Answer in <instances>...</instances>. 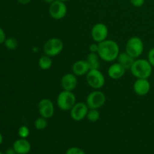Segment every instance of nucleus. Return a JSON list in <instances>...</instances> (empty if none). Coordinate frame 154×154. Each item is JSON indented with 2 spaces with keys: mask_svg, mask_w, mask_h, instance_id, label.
I'll use <instances>...</instances> for the list:
<instances>
[{
  "mask_svg": "<svg viewBox=\"0 0 154 154\" xmlns=\"http://www.w3.org/2000/svg\"><path fill=\"white\" fill-rule=\"evenodd\" d=\"M98 55L105 62H113L117 59L120 54V48L113 40H105L99 43Z\"/></svg>",
  "mask_w": 154,
  "mask_h": 154,
  "instance_id": "1",
  "label": "nucleus"
},
{
  "mask_svg": "<svg viewBox=\"0 0 154 154\" xmlns=\"http://www.w3.org/2000/svg\"><path fill=\"white\" fill-rule=\"evenodd\" d=\"M131 73L136 78L148 79L153 72V66L148 60L138 59L135 60L130 69Z\"/></svg>",
  "mask_w": 154,
  "mask_h": 154,
  "instance_id": "2",
  "label": "nucleus"
},
{
  "mask_svg": "<svg viewBox=\"0 0 154 154\" xmlns=\"http://www.w3.org/2000/svg\"><path fill=\"white\" fill-rule=\"evenodd\" d=\"M76 97L72 91L63 90L57 99V106L63 111H69L76 103Z\"/></svg>",
  "mask_w": 154,
  "mask_h": 154,
  "instance_id": "3",
  "label": "nucleus"
},
{
  "mask_svg": "<svg viewBox=\"0 0 154 154\" xmlns=\"http://www.w3.org/2000/svg\"><path fill=\"white\" fill-rule=\"evenodd\" d=\"M144 51V43L138 37H132L128 40L126 45V52L133 58H138Z\"/></svg>",
  "mask_w": 154,
  "mask_h": 154,
  "instance_id": "4",
  "label": "nucleus"
},
{
  "mask_svg": "<svg viewBox=\"0 0 154 154\" xmlns=\"http://www.w3.org/2000/svg\"><path fill=\"white\" fill-rule=\"evenodd\" d=\"M63 50V43L60 38H52L47 41L44 45V52L48 57H56Z\"/></svg>",
  "mask_w": 154,
  "mask_h": 154,
  "instance_id": "5",
  "label": "nucleus"
},
{
  "mask_svg": "<svg viewBox=\"0 0 154 154\" xmlns=\"http://www.w3.org/2000/svg\"><path fill=\"white\" fill-rule=\"evenodd\" d=\"M87 82L92 88L98 90L103 87L105 79L99 69H90L87 74Z\"/></svg>",
  "mask_w": 154,
  "mask_h": 154,
  "instance_id": "6",
  "label": "nucleus"
},
{
  "mask_svg": "<svg viewBox=\"0 0 154 154\" xmlns=\"http://www.w3.org/2000/svg\"><path fill=\"white\" fill-rule=\"evenodd\" d=\"M105 93L99 90H95L87 96V105L90 109H99L105 105Z\"/></svg>",
  "mask_w": 154,
  "mask_h": 154,
  "instance_id": "7",
  "label": "nucleus"
},
{
  "mask_svg": "<svg viewBox=\"0 0 154 154\" xmlns=\"http://www.w3.org/2000/svg\"><path fill=\"white\" fill-rule=\"evenodd\" d=\"M49 13L51 17L55 20H61L67 14V7L63 2L56 0L50 5Z\"/></svg>",
  "mask_w": 154,
  "mask_h": 154,
  "instance_id": "8",
  "label": "nucleus"
},
{
  "mask_svg": "<svg viewBox=\"0 0 154 154\" xmlns=\"http://www.w3.org/2000/svg\"><path fill=\"white\" fill-rule=\"evenodd\" d=\"M89 107L84 102H78L70 110V115L75 121H81L85 118L88 113Z\"/></svg>",
  "mask_w": 154,
  "mask_h": 154,
  "instance_id": "9",
  "label": "nucleus"
},
{
  "mask_svg": "<svg viewBox=\"0 0 154 154\" xmlns=\"http://www.w3.org/2000/svg\"><path fill=\"white\" fill-rule=\"evenodd\" d=\"M108 35V27L105 24L102 23H99L96 25L93 26V29L91 30V35L93 41L97 43L103 42L106 40Z\"/></svg>",
  "mask_w": 154,
  "mask_h": 154,
  "instance_id": "10",
  "label": "nucleus"
},
{
  "mask_svg": "<svg viewBox=\"0 0 154 154\" xmlns=\"http://www.w3.org/2000/svg\"><path fill=\"white\" fill-rule=\"evenodd\" d=\"M38 112L41 117L49 119L54 116V106L52 101L49 99H43L38 102Z\"/></svg>",
  "mask_w": 154,
  "mask_h": 154,
  "instance_id": "11",
  "label": "nucleus"
},
{
  "mask_svg": "<svg viewBox=\"0 0 154 154\" xmlns=\"http://www.w3.org/2000/svg\"><path fill=\"white\" fill-rule=\"evenodd\" d=\"M133 89L135 93L140 96H146L150 92V84L145 78H137L134 83Z\"/></svg>",
  "mask_w": 154,
  "mask_h": 154,
  "instance_id": "12",
  "label": "nucleus"
},
{
  "mask_svg": "<svg viewBox=\"0 0 154 154\" xmlns=\"http://www.w3.org/2000/svg\"><path fill=\"white\" fill-rule=\"evenodd\" d=\"M61 85L64 90L72 91L78 85V79L75 74L68 73L63 76L61 79Z\"/></svg>",
  "mask_w": 154,
  "mask_h": 154,
  "instance_id": "13",
  "label": "nucleus"
},
{
  "mask_svg": "<svg viewBox=\"0 0 154 154\" xmlns=\"http://www.w3.org/2000/svg\"><path fill=\"white\" fill-rule=\"evenodd\" d=\"M17 154H28L31 150V144L26 138H19L14 142L13 147Z\"/></svg>",
  "mask_w": 154,
  "mask_h": 154,
  "instance_id": "14",
  "label": "nucleus"
},
{
  "mask_svg": "<svg viewBox=\"0 0 154 154\" xmlns=\"http://www.w3.org/2000/svg\"><path fill=\"white\" fill-rule=\"evenodd\" d=\"M108 73L110 78L112 79H120L126 73V69L119 63H114L109 67Z\"/></svg>",
  "mask_w": 154,
  "mask_h": 154,
  "instance_id": "15",
  "label": "nucleus"
},
{
  "mask_svg": "<svg viewBox=\"0 0 154 154\" xmlns=\"http://www.w3.org/2000/svg\"><path fill=\"white\" fill-rule=\"evenodd\" d=\"M90 66L87 60H78L72 66V71L76 76H82L88 73L90 71Z\"/></svg>",
  "mask_w": 154,
  "mask_h": 154,
  "instance_id": "16",
  "label": "nucleus"
},
{
  "mask_svg": "<svg viewBox=\"0 0 154 154\" xmlns=\"http://www.w3.org/2000/svg\"><path fill=\"white\" fill-rule=\"evenodd\" d=\"M118 63L123 66L126 69H130L132 64L135 62V58L127 54L126 52L120 53L117 57Z\"/></svg>",
  "mask_w": 154,
  "mask_h": 154,
  "instance_id": "17",
  "label": "nucleus"
},
{
  "mask_svg": "<svg viewBox=\"0 0 154 154\" xmlns=\"http://www.w3.org/2000/svg\"><path fill=\"white\" fill-rule=\"evenodd\" d=\"M99 56L96 53H91L88 54L87 57V62L90 66V69H99L100 63H99Z\"/></svg>",
  "mask_w": 154,
  "mask_h": 154,
  "instance_id": "18",
  "label": "nucleus"
},
{
  "mask_svg": "<svg viewBox=\"0 0 154 154\" xmlns=\"http://www.w3.org/2000/svg\"><path fill=\"white\" fill-rule=\"evenodd\" d=\"M53 65V61L51 57L45 55L40 57L38 60V66L42 70H48Z\"/></svg>",
  "mask_w": 154,
  "mask_h": 154,
  "instance_id": "19",
  "label": "nucleus"
},
{
  "mask_svg": "<svg viewBox=\"0 0 154 154\" xmlns=\"http://www.w3.org/2000/svg\"><path fill=\"white\" fill-rule=\"evenodd\" d=\"M87 117L90 122H96L100 118V113L98 109H90L87 113Z\"/></svg>",
  "mask_w": 154,
  "mask_h": 154,
  "instance_id": "20",
  "label": "nucleus"
},
{
  "mask_svg": "<svg viewBox=\"0 0 154 154\" xmlns=\"http://www.w3.org/2000/svg\"><path fill=\"white\" fill-rule=\"evenodd\" d=\"M35 127L38 129V130H43L45 128L48 126V121H47L46 118H44V117H38V119H36V120L35 121Z\"/></svg>",
  "mask_w": 154,
  "mask_h": 154,
  "instance_id": "21",
  "label": "nucleus"
},
{
  "mask_svg": "<svg viewBox=\"0 0 154 154\" xmlns=\"http://www.w3.org/2000/svg\"><path fill=\"white\" fill-rule=\"evenodd\" d=\"M5 46L8 50H15L18 46V42L14 38H8L4 43Z\"/></svg>",
  "mask_w": 154,
  "mask_h": 154,
  "instance_id": "22",
  "label": "nucleus"
},
{
  "mask_svg": "<svg viewBox=\"0 0 154 154\" xmlns=\"http://www.w3.org/2000/svg\"><path fill=\"white\" fill-rule=\"evenodd\" d=\"M30 134L29 129L26 126H22L18 129V135L21 138H27Z\"/></svg>",
  "mask_w": 154,
  "mask_h": 154,
  "instance_id": "23",
  "label": "nucleus"
},
{
  "mask_svg": "<svg viewBox=\"0 0 154 154\" xmlns=\"http://www.w3.org/2000/svg\"><path fill=\"white\" fill-rule=\"evenodd\" d=\"M66 154H86L82 149L77 147H72L66 150Z\"/></svg>",
  "mask_w": 154,
  "mask_h": 154,
  "instance_id": "24",
  "label": "nucleus"
},
{
  "mask_svg": "<svg viewBox=\"0 0 154 154\" xmlns=\"http://www.w3.org/2000/svg\"><path fill=\"white\" fill-rule=\"evenodd\" d=\"M145 0H130V2L134 7L139 8L141 7L144 4Z\"/></svg>",
  "mask_w": 154,
  "mask_h": 154,
  "instance_id": "25",
  "label": "nucleus"
},
{
  "mask_svg": "<svg viewBox=\"0 0 154 154\" xmlns=\"http://www.w3.org/2000/svg\"><path fill=\"white\" fill-rule=\"evenodd\" d=\"M148 61L150 62L152 66L154 67V48L150 50L148 53Z\"/></svg>",
  "mask_w": 154,
  "mask_h": 154,
  "instance_id": "26",
  "label": "nucleus"
},
{
  "mask_svg": "<svg viewBox=\"0 0 154 154\" xmlns=\"http://www.w3.org/2000/svg\"><path fill=\"white\" fill-rule=\"evenodd\" d=\"M6 40V35L2 27H0V45L4 44Z\"/></svg>",
  "mask_w": 154,
  "mask_h": 154,
  "instance_id": "27",
  "label": "nucleus"
},
{
  "mask_svg": "<svg viewBox=\"0 0 154 154\" xmlns=\"http://www.w3.org/2000/svg\"><path fill=\"white\" fill-rule=\"evenodd\" d=\"M98 48H99V45H96V44H92L90 48H89V49H90V51L91 53H97Z\"/></svg>",
  "mask_w": 154,
  "mask_h": 154,
  "instance_id": "28",
  "label": "nucleus"
},
{
  "mask_svg": "<svg viewBox=\"0 0 154 154\" xmlns=\"http://www.w3.org/2000/svg\"><path fill=\"white\" fill-rule=\"evenodd\" d=\"M4 154H17V153H16V152H15V150H14L13 147H12V148L7 149V150H5V152Z\"/></svg>",
  "mask_w": 154,
  "mask_h": 154,
  "instance_id": "29",
  "label": "nucleus"
},
{
  "mask_svg": "<svg viewBox=\"0 0 154 154\" xmlns=\"http://www.w3.org/2000/svg\"><path fill=\"white\" fill-rule=\"evenodd\" d=\"M18 2L20 4H22V5H26L28 3H29L31 2V0H17Z\"/></svg>",
  "mask_w": 154,
  "mask_h": 154,
  "instance_id": "30",
  "label": "nucleus"
},
{
  "mask_svg": "<svg viewBox=\"0 0 154 154\" xmlns=\"http://www.w3.org/2000/svg\"><path fill=\"white\" fill-rule=\"evenodd\" d=\"M2 142H3V135H2V134L0 132V145L2 144Z\"/></svg>",
  "mask_w": 154,
  "mask_h": 154,
  "instance_id": "31",
  "label": "nucleus"
},
{
  "mask_svg": "<svg viewBox=\"0 0 154 154\" xmlns=\"http://www.w3.org/2000/svg\"><path fill=\"white\" fill-rule=\"evenodd\" d=\"M54 1H56V0H45V2L47 3H49V4H51L52 2H54Z\"/></svg>",
  "mask_w": 154,
  "mask_h": 154,
  "instance_id": "32",
  "label": "nucleus"
},
{
  "mask_svg": "<svg viewBox=\"0 0 154 154\" xmlns=\"http://www.w3.org/2000/svg\"><path fill=\"white\" fill-rule=\"evenodd\" d=\"M60 1L63 2H68V1H69V0H60Z\"/></svg>",
  "mask_w": 154,
  "mask_h": 154,
  "instance_id": "33",
  "label": "nucleus"
},
{
  "mask_svg": "<svg viewBox=\"0 0 154 154\" xmlns=\"http://www.w3.org/2000/svg\"><path fill=\"white\" fill-rule=\"evenodd\" d=\"M0 154H4V153H2L1 151H0Z\"/></svg>",
  "mask_w": 154,
  "mask_h": 154,
  "instance_id": "34",
  "label": "nucleus"
}]
</instances>
